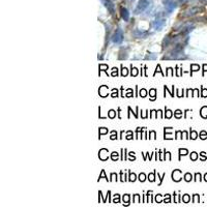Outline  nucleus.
I'll return each mask as SVG.
<instances>
[{"label": "nucleus", "mask_w": 207, "mask_h": 207, "mask_svg": "<svg viewBox=\"0 0 207 207\" xmlns=\"http://www.w3.org/2000/svg\"><path fill=\"white\" fill-rule=\"evenodd\" d=\"M148 6H149V1L148 0H139L137 7L135 9V14H140V12H144Z\"/></svg>", "instance_id": "nucleus-1"}, {"label": "nucleus", "mask_w": 207, "mask_h": 207, "mask_svg": "<svg viewBox=\"0 0 207 207\" xmlns=\"http://www.w3.org/2000/svg\"><path fill=\"white\" fill-rule=\"evenodd\" d=\"M122 41H123V32L121 29H117L112 35V41L114 44H120Z\"/></svg>", "instance_id": "nucleus-2"}, {"label": "nucleus", "mask_w": 207, "mask_h": 207, "mask_svg": "<svg viewBox=\"0 0 207 207\" xmlns=\"http://www.w3.org/2000/svg\"><path fill=\"white\" fill-rule=\"evenodd\" d=\"M165 25H166V19L164 18H157L156 20L152 22V27L155 30H161Z\"/></svg>", "instance_id": "nucleus-3"}, {"label": "nucleus", "mask_w": 207, "mask_h": 207, "mask_svg": "<svg viewBox=\"0 0 207 207\" xmlns=\"http://www.w3.org/2000/svg\"><path fill=\"white\" fill-rule=\"evenodd\" d=\"M203 12V7H200V6H195V7L187 9V11L185 12V14H184V16L190 17V16H194V15L198 14V12Z\"/></svg>", "instance_id": "nucleus-4"}, {"label": "nucleus", "mask_w": 207, "mask_h": 207, "mask_svg": "<svg viewBox=\"0 0 207 207\" xmlns=\"http://www.w3.org/2000/svg\"><path fill=\"white\" fill-rule=\"evenodd\" d=\"M132 34H134V36L137 37V38H145L148 34H149V32L144 31V30H140V29H135L134 32H132Z\"/></svg>", "instance_id": "nucleus-5"}, {"label": "nucleus", "mask_w": 207, "mask_h": 207, "mask_svg": "<svg viewBox=\"0 0 207 207\" xmlns=\"http://www.w3.org/2000/svg\"><path fill=\"white\" fill-rule=\"evenodd\" d=\"M165 5H166L165 6V9H166V12L168 14H171V12L176 8V3L173 1H168Z\"/></svg>", "instance_id": "nucleus-6"}, {"label": "nucleus", "mask_w": 207, "mask_h": 207, "mask_svg": "<svg viewBox=\"0 0 207 207\" xmlns=\"http://www.w3.org/2000/svg\"><path fill=\"white\" fill-rule=\"evenodd\" d=\"M102 1L104 2V4H105V6L107 7L110 14H113V12H114V5L112 4V2L110 1V0H102Z\"/></svg>", "instance_id": "nucleus-7"}, {"label": "nucleus", "mask_w": 207, "mask_h": 207, "mask_svg": "<svg viewBox=\"0 0 207 207\" xmlns=\"http://www.w3.org/2000/svg\"><path fill=\"white\" fill-rule=\"evenodd\" d=\"M120 12H121L122 19H123L124 21H128V19H129V12H128V9L124 8V7H121V8H120Z\"/></svg>", "instance_id": "nucleus-8"}, {"label": "nucleus", "mask_w": 207, "mask_h": 207, "mask_svg": "<svg viewBox=\"0 0 207 207\" xmlns=\"http://www.w3.org/2000/svg\"><path fill=\"white\" fill-rule=\"evenodd\" d=\"M171 41H172V37H171V35H168L164 38V41H163V48H166L169 46V44L171 43Z\"/></svg>", "instance_id": "nucleus-9"}, {"label": "nucleus", "mask_w": 207, "mask_h": 207, "mask_svg": "<svg viewBox=\"0 0 207 207\" xmlns=\"http://www.w3.org/2000/svg\"><path fill=\"white\" fill-rule=\"evenodd\" d=\"M157 57V54L155 53H147V55L145 56V59H155Z\"/></svg>", "instance_id": "nucleus-10"}, {"label": "nucleus", "mask_w": 207, "mask_h": 207, "mask_svg": "<svg viewBox=\"0 0 207 207\" xmlns=\"http://www.w3.org/2000/svg\"><path fill=\"white\" fill-rule=\"evenodd\" d=\"M137 74H138V72H137V69H135V67H134V69H132V75L136 76V75H137Z\"/></svg>", "instance_id": "nucleus-11"}, {"label": "nucleus", "mask_w": 207, "mask_h": 207, "mask_svg": "<svg viewBox=\"0 0 207 207\" xmlns=\"http://www.w3.org/2000/svg\"><path fill=\"white\" fill-rule=\"evenodd\" d=\"M127 75H128V70L123 69V70H122V76H127Z\"/></svg>", "instance_id": "nucleus-12"}, {"label": "nucleus", "mask_w": 207, "mask_h": 207, "mask_svg": "<svg viewBox=\"0 0 207 207\" xmlns=\"http://www.w3.org/2000/svg\"><path fill=\"white\" fill-rule=\"evenodd\" d=\"M197 158V154H196V152H193V154H192V160H196Z\"/></svg>", "instance_id": "nucleus-13"}, {"label": "nucleus", "mask_w": 207, "mask_h": 207, "mask_svg": "<svg viewBox=\"0 0 207 207\" xmlns=\"http://www.w3.org/2000/svg\"><path fill=\"white\" fill-rule=\"evenodd\" d=\"M175 114H176V116H177V117H179V116H180V114H181V111H179V110H177V111L175 112Z\"/></svg>", "instance_id": "nucleus-14"}, {"label": "nucleus", "mask_w": 207, "mask_h": 207, "mask_svg": "<svg viewBox=\"0 0 207 207\" xmlns=\"http://www.w3.org/2000/svg\"><path fill=\"white\" fill-rule=\"evenodd\" d=\"M114 114H115L114 111H112L111 110V111H110V117H114Z\"/></svg>", "instance_id": "nucleus-15"}, {"label": "nucleus", "mask_w": 207, "mask_h": 207, "mask_svg": "<svg viewBox=\"0 0 207 207\" xmlns=\"http://www.w3.org/2000/svg\"><path fill=\"white\" fill-rule=\"evenodd\" d=\"M180 152H181V154H186V152H187V150H185V149H183V150H179Z\"/></svg>", "instance_id": "nucleus-16"}, {"label": "nucleus", "mask_w": 207, "mask_h": 207, "mask_svg": "<svg viewBox=\"0 0 207 207\" xmlns=\"http://www.w3.org/2000/svg\"><path fill=\"white\" fill-rule=\"evenodd\" d=\"M141 93H142V96H145V95H146V91H145V90H144V89H143V90H142V91L140 92V94H141Z\"/></svg>", "instance_id": "nucleus-17"}, {"label": "nucleus", "mask_w": 207, "mask_h": 207, "mask_svg": "<svg viewBox=\"0 0 207 207\" xmlns=\"http://www.w3.org/2000/svg\"><path fill=\"white\" fill-rule=\"evenodd\" d=\"M135 179H136V175H135V174H132V175H131V180L134 181Z\"/></svg>", "instance_id": "nucleus-18"}, {"label": "nucleus", "mask_w": 207, "mask_h": 207, "mask_svg": "<svg viewBox=\"0 0 207 207\" xmlns=\"http://www.w3.org/2000/svg\"><path fill=\"white\" fill-rule=\"evenodd\" d=\"M144 177H145V176H144V174H141V175H140V180H141V181H143V180L145 179Z\"/></svg>", "instance_id": "nucleus-19"}, {"label": "nucleus", "mask_w": 207, "mask_h": 207, "mask_svg": "<svg viewBox=\"0 0 207 207\" xmlns=\"http://www.w3.org/2000/svg\"><path fill=\"white\" fill-rule=\"evenodd\" d=\"M183 199H184V201L187 202V201H189V196H184V198H183Z\"/></svg>", "instance_id": "nucleus-20"}, {"label": "nucleus", "mask_w": 207, "mask_h": 207, "mask_svg": "<svg viewBox=\"0 0 207 207\" xmlns=\"http://www.w3.org/2000/svg\"><path fill=\"white\" fill-rule=\"evenodd\" d=\"M187 0H180V2H182V3H184V2H186Z\"/></svg>", "instance_id": "nucleus-21"}, {"label": "nucleus", "mask_w": 207, "mask_h": 207, "mask_svg": "<svg viewBox=\"0 0 207 207\" xmlns=\"http://www.w3.org/2000/svg\"><path fill=\"white\" fill-rule=\"evenodd\" d=\"M166 1H167V2H168V1H169V0H166Z\"/></svg>", "instance_id": "nucleus-22"}]
</instances>
